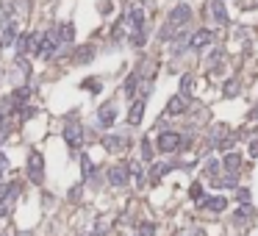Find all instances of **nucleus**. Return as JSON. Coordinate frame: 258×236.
Listing matches in <instances>:
<instances>
[{"label":"nucleus","instance_id":"obj_21","mask_svg":"<svg viewBox=\"0 0 258 236\" xmlns=\"http://www.w3.org/2000/svg\"><path fill=\"white\" fill-rule=\"evenodd\" d=\"M128 167H131V175H133V181H136V186H144V172H142V167H139L136 161L128 164Z\"/></svg>","mask_w":258,"mask_h":236},{"label":"nucleus","instance_id":"obj_24","mask_svg":"<svg viewBox=\"0 0 258 236\" xmlns=\"http://www.w3.org/2000/svg\"><path fill=\"white\" fill-rule=\"evenodd\" d=\"M81 167H84V178L89 181V178L95 175V164L89 161V156H84V158H81Z\"/></svg>","mask_w":258,"mask_h":236},{"label":"nucleus","instance_id":"obj_35","mask_svg":"<svg viewBox=\"0 0 258 236\" xmlns=\"http://www.w3.org/2000/svg\"><path fill=\"white\" fill-rule=\"evenodd\" d=\"M3 122H6V109L0 106V125H3Z\"/></svg>","mask_w":258,"mask_h":236},{"label":"nucleus","instance_id":"obj_30","mask_svg":"<svg viewBox=\"0 0 258 236\" xmlns=\"http://www.w3.org/2000/svg\"><path fill=\"white\" fill-rule=\"evenodd\" d=\"M84 89H92V92H100V89H103V84H100V81H84Z\"/></svg>","mask_w":258,"mask_h":236},{"label":"nucleus","instance_id":"obj_25","mask_svg":"<svg viewBox=\"0 0 258 236\" xmlns=\"http://www.w3.org/2000/svg\"><path fill=\"white\" fill-rule=\"evenodd\" d=\"M222 92H225V97H236L239 95V84H236V81H225Z\"/></svg>","mask_w":258,"mask_h":236},{"label":"nucleus","instance_id":"obj_29","mask_svg":"<svg viewBox=\"0 0 258 236\" xmlns=\"http://www.w3.org/2000/svg\"><path fill=\"white\" fill-rule=\"evenodd\" d=\"M139 233H142V236H153V233H156V228H153L150 222H144V225H139Z\"/></svg>","mask_w":258,"mask_h":236},{"label":"nucleus","instance_id":"obj_26","mask_svg":"<svg viewBox=\"0 0 258 236\" xmlns=\"http://www.w3.org/2000/svg\"><path fill=\"white\" fill-rule=\"evenodd\" d=\"M189 89H192V75H183L180 78V95L189 97Z\"/></svg>","mask_w":258,"mask_h":236},{"label":"nucleus","instance_id":"obj_3","mask_svg":"<svg viewBox=\"0 0 258 236\" xmlns=\"http://www.w3.org/2000/svg\"><path fill=\"white\" fill-rule=\"evenodd\" d=\"M28 178H31V183H42L45 181V158H42V153H36V150H31V156H28Z\"/></svg>","mask_w":258,"mask_h":236},{"label":"nucleus","instance_id":"obj_2","mask_svg":"<svg viewBox=\"0 0 258 236\" xmlns=\"http://www.w3.org/2000/svg\"><path fill=\"white\" fill-rule=\"evenodd\" d=\"M64 142H67V147H72V150H78V147L84 145V125H81L78 120H67Z\"/></svg>","mask_w":258,"mask_h":236},{"label":"nucleus","instance_id":"obj_19","mask_svg":"<svg viewBox=\"0 0 258 236\" xmlns=\"http://www.w3.org/2000/svg\"><path fill=\"white\" fill-rule=\"evenodd\" d=\"M136 86H139V75L133 73L131 78L125 81V86H122V95H125V97H133V95H136Z\"/></svg>","mask_w":258,"mask_h":236},{"label":"nucleus","instance_id":"obj_34","mask_svg":"<svg viewBox=\"0 0 258 236\" xmlns=\"http://www.w3.org/2000/svg\"><path fill=\"white\" fill-rule=\"evenodd\" d=\"M81 197V186H72L70 189V200H78Z\"/></svg>","mask_w":258,"mask_h":236},{"label":"nucleus","instance_id":"obj_14","mask_svg":"<svg viewBox=\"0 0 258 236\" xmlns=\"http://www.w3.org/2000/svg\"><path fill=\"white\" fill-rule=\"evenodd\" d=\"M200 206H203V208H208V211H214V214H222L225 208H228V200H225V197H219V194H214V197L203 200Z\"/></svg>","mask_w":258,"mask_h":236},{"label":"nucleus","instance_id":"obj_23","mask_svg":"<svg viewBox=\"0 0 258 236\" xmlns=\"http://www.w3.org/2000/svg\"><path fill=\"white\" fill-rule=\"evenodd\" d=\"M252 211H255V208H252V206H250V203H244V206H241V208H239V211H236V214H233V219H239V222H244V219H247V217H252Z\"/></svg>","mask_w":258,"mask_h":236},{"label":"nucleus","instance_id":"obj_27","mask_svg":"<svg viewBox=\"0 0 258 236\" xmlns=\"http://www.w3.org/2000/svg\"><path fill=\"white\" fill-rule=\"evenodd\" d=\"M216 172H219V161H216V158H211V161L205 164V175H216Z\"/></svg>","mask_w":258,"mask_h":236},{"label":"nucleus","instance_id":"obj_7","mask_svg":"<svg viewBox=\"0 0 258 236\" xmlns=\"http://www.w3.org/2000/svg\"><path fill=\"white\" fill-rule=\"evenodd\" d=\"M117 122V106L114 103H103L97 111V125L100 128H111Z\"/></svg>","mask_w":258,"mask_h":236},{"label":"nucleus","instance_id":"obj_31","mask_svg":"<svg viewBox=\"0 0 258 236\" xmlns=\"http://www.w3.org/2000/svg\"><path fill=\"white\" fill-rule=\"evenodd\" d=\"M6 170H9V158L0 153V181H3V175H6Z\"/></svg>","mask_w":258,"mask_h":236},{"label":"nucleus","instance_id":"obj_9","mask_svg":"<svg viewBox=\"0 0 258 236\" xmlns=\"http://www.w3.org/2000/svg\"><path fill=\"white\" fill-rule=\"evenodd\" d=\"M186 109H189V97H183V95H172V97H169L167 111H164V114H167V117H178V114H183Z\"/></svg>","mask_w":258,"mask_h":236},{"label":"nucleus","instance_id":"obj_8","mask_svg":"<svg viewBox=\"0 0 258 236\" xmlns=\"http://www.w3.org/2000/svg\"><path fill=\"white\" fill-rule=\"evenodd\" d=\"M208 17L214 20L216 25H228V9H225L222 0H211L208 3Z\"/></svg>","mask_w":258,"mask_h":236},{"label":"nucleus","instance_id":"obj_11","mask_svg":"<svg viewBox=\"0 0 258 236\" xmlns=\"http://www.w3.org/2000/svg\"><path fill=\"white\" fill-rule=\"evenodd\" d=\"M103 147H106L108 153H122L128 147V139L125 136H117V133H111V136H103Z\"/></svg>","mask_w":258,"mask_h":236},{"label":"nucleus","instance_id":"obj_10","mask_svg":"<svg viewBox=\"0 0 258 236\" xmlns=\"http://www.w3.org/2000/svg\"><path fill=\"white\" fill-rule=\"evenodd\" d=\"M125 20H128V25H131V34H133V31H142V28H144V20H147V14H144V9L131 6V9H128V14H125Z\"/></svg>","mask_w":258,"mask_h":236},{"label":"nucleus","instance_id":"obj_17","mask_svg":"<svg viewBox=\"0 0 258 236\" xmlns=\"http://www.w3.org/2000/svg\"><path fill=\"white\" fill-rule=\"evenodd\" d=\"M92 59H95V48H92V45H84V48H78V53L72 56V61H75V64H89Z\"/></svg>","mask_w":258,"mask_h":236},{"label":"nucleus","instance_id":"obj_5","mask_svg":"<svg viewBox=\"0 0 258 236\" xmlns=\"http://www.w3.org/2000/svg\"><path fill=\"white\" fill-rule=\"evenodd\" d=\"M189 20H192V6H186V3H180V6H175L172 12H169L167 23L172 25V28H183V25H189Z\"/></svg>","mask_w":258,"mask_h":236},{"label":"nucleus","instance_id":"obj_22","mask_svg":"<svg viewBox=\"0 0 258 236\" xmlns=\"http://www.w3.org/2000/svg\"><path fill=\"white\" fill-rule=\"evenodd\" d=\"M142 161L144 164L153 161V145H150V139H142Z\"/></svg>","mask_w":258,"mask_h":236},{"label":"nucleus","instance_id":"obj_32","mask_svg":"<svg viewBox=\"0 0 258 236\" xmlns=\"http://www.w3.org/2000/svg\"><path fill=\"white\" fill-rule=\"evenodd\" d=\"M203 197V186L200 183H192V200H200Z\"/></svg>","mask_w":258,"mask_h":236},{"label":"nucleus","instance_id":"obj_15","mask_svg":"<svg viewBox=\"0 0 258 236\" xmlns=\"http://www.w3.org/2000/svg\"><path fill=\"white\" fill-rule=\"evenodd\" d=\"M222 167H225V172H228V175H236V172H239V167H241V156L239 153H228V156L222 158Z\"/></svg>","mask_w":258,"mask_h":236},{"label":"nucleus","instance_id":"obj_12","mask_svg":"<svg viewBox=\"0 0 258 236\" xmlns=\"http://www.w3.org/2000/svg\"><path fill=\"white\" fill-rule=\"evenodd\" d=\"M0 28H3V34H0V45L9 48V45L17 39V20H12V23H0Z\"/></svg>","mask_w":258,"mask_h":236},{"label":"nucleus","instance_id":"obj_20","mask_svg":"<svg viewBox=\"0 0 258 236\" xmlns=\"http://www.w3.org/2000/svg\"><path fill=\"white\" fill-rule=\"evenodd\" d=\"M25 53H31V37L28 34H20L17 37V56H25Z\"/></svg>","mask_w":258,"mask_h":236},{"label":"nucleus","instance_id":"obj_28","mask_svg":"<svg viewBox=\"0 0 258 236\" xmlns=\"http://www.w3.org/2000/svg\"><path fill=\"white\" fill-rule=\"evenodd\" d=\"M236 200H239L241 206H244V203H250V189H239V192H236Z\"/></svg>","mask_w":258,"mask_h":236},{"label":"nucleus","instance_id":"obj_18","mask_svg":"<svg viewBox=\"0 0 258 236\" xmlns=\"http://www.w3.org/2000/svg\"><path fill=\"white\" fill-rule=\"evenodd\" d=\"M222 61H225V53H222V50H214V53L208 56V70L216 75L219 70H222Z\"/></svg>","mask_w":258,"mask_h":236},{"label":"nucleus","instance_id":"obj_4","mask_svg":"<svg viewBox=\"0 0 258 236\" xmlns=\"http://www.w3.org/2000/svg\"><path fill=\"white\" fill-rule=\"evenodd\" d=\"M108 183L111 186H128V181H131V167L128 164H114V167H108Z\"/></svg>","mask_w":258,"mask_h":236},{"label":"nucleus","instance_id":"obj_33","mask_svg":"<svg viewBox=\"0 0 258 236\" xmlns=\"http://www.w3.org/2000/svg\"><path fill=\"white\" fill-rule=\"evenodd\" d=\"M250 156H252V158H255V156H258V136H255V139H252V142H250Z\"/></svg>","mask_w":258,"mask_h":236},{"label":"nucleus","instance_id":"obj_1","mask_svg":"<svg viewBox=\"0 0 258 236\" xmlns=\"http://www.w3.org/2000/svg\"><path fill=\"white\" fill-rule=\"evenodd\" d=\"M156 147H158V153H178V150H183V136L178 131H161Z\"/></svg>","mask_w":258,"mask_h":236},{"label":"nucleus","instance_id":"obj_16","mask_svg":"<svg viewBox=\"0 0 258 236\" xmlns=\"http://www.w3.org/2000/svg\"><path fill=\"white\" fill-rule=\"evenodd\" d=\"M59 37H61V45L70 48V45L75 42V25H72V23H61L59 25Z\"/></svg>","mask_w":258,"mask_h":236},{"label":"nucleus","instance_id":"obj_6","mask_svg":"<svg viewBox=\"0 0 258 236\" xmlns=\"http://www.w3.org/2000/svg\"><path fill=\"white\" fill-rule=\"evenodd\" d=\"M214 42V31L211 28H197L192 31V37H189V50H203L205 45Z\"/></svg>","mask_w":258,"mask_h":236},{"label":"nucleus","instance_id":"obj_13","mask_svg":"<svg viewBox=\"0 0 258 236\" xmlns=\"http://www.w3.org/2000/svg\"><path fill=\"white\" fill-rule=\"evenodd\" d=\"M144 106H147V97H139L136 103H131V109H128V122H131V125H139V122H142Z\"/></svg>","mask_w":258,"mask_h":236}]
</instances>
